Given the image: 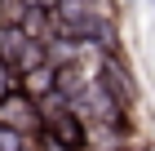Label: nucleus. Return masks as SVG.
<instances>
[{"label":"nucleus","instance_id":"nucleus-4","mask_svg":"<svg viewBox=\"0 0 155 151\" xmlns=\"http://www.w3.org/2000/svg\"><path fill=\"white\" fill-rule=\"evenodd\" d=\"M40 138L58 142L67 151H89V125L75 116L71 107H53V111H45V133Z\"/></svg>","mask_w":155,"mask_h":151},{"label":"nucleus","instance_id":"nucleus-7","mask_svg":"<svg viewBox=\"0 0 155 151\" xmlns=\"http://www.w3.org/2000/svg\"><path fill=\"white\" fill-rule=\"evenodd\" d=\"M151 5H155V0H151Z\"/></svg>","mask_w":155,"mask_h":151},{"label":"nucleus","instance_id":"nucleus-3","mask_svg":"<svg viewBox=\"0 0 155 151\" xmlns=\"http://www.w3.org/2000/svg\"><path fill=\"white\" fill-rule=\"evenodd\" d=\"M93 80H97L102 89L111 93V102H115L120 111H133V102H137V80H133V71H129V62H124V53L97 58V67H93Z\"/></svg>","mask_w":155,"mask_h":151},{"label":"nucleus","instance_id":"nucleus-1","mask_svg":"<svg viewBox=\"0 0 155 151\" xmlns=\"http://www.w3.org/2000/svg\"><path fill=\"white\" fill-rule=\"evenodd\" d=\"M107 18V5L102 0H58L53 9H49V22H53V36H62V40H75V45H89V36H93V27ZM89 53V49H84Z\"/></svg>","mask_w":155,"mask_h":151},{"label":"nucleus","instance_id":"nucleus-2","mask_svg":"<svg viewBox=\"0 0 155 151\" xmlns=\"http://www.w3.org/2000/svg\"><path fill=\"white\" fill-rule=\"evenodd\" d=\"M0 129H9V133H18V138L36 142L40 133H45V111H40L36 98H27L18 84H13L5 98H0Z\"/></svg>","mask_w":155,"mask_h":151},{"label":"nucleus","instance_id":"nucleus-5","mask_svg":"<svg viewBox=\"0 0 155 151\" xmlns=\"http://www.w3.org/2000/svg\"><path fill=\"white\" fill-rule=\"evenodd\" d=\"M0 151H31V142L18 138V133H9V129H0Z\"/></svg>","mask_w":155,"mask_h":151},{"label":"nucleus","instance_id":"nucleus-6","mask_svg":"<svg viewBox=\"0 0 155 151\" xmlns=\"http://www.w3.org/2000/svg\"><path fill=\"white\" fill-rule=\"evenodd\" d=\"M13 84H18V80H13V71H9V67H5V62H0V98H5V93H9V89H13Z\"/></svg>","mask_w":155,"mask_h":151}]
</instances>
